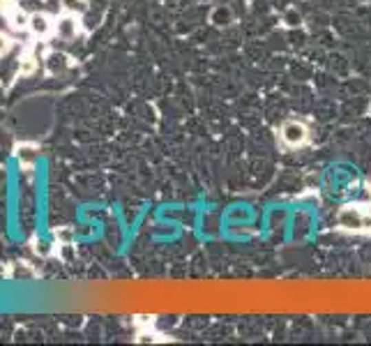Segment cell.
<instances>
[{
  "mask_svg": "<svg viewBox=\"0 0 371 346\" xmlns=\"http://www.w3.org/2000/svg\"><path fill=\"white\" fill-rule=\"evenodd\" d=\"M56 241L58 245H72V241H74V234H72V229H67V226H61V229H56Z\"/></svg>",
  "mask_w": 371,
  "mask_h": 346,
  "instance_id": "30bf717a",
  "label": "cell"
},
{
  "mask_svg": "<svg viewBox=\"0 0 371 346\" xmlns=\"http://www.w3.org/2000/svg\"><path fill=\"white\" fill-rule=\"evenodd\" d=\"M37 61L39 58L35 53H21V58H19V77H30L32 72L37 70Z\"/></svg>",
  "mask_w": 371,
  "mask_h": 346,
  "instance_id": "ba28073f",
  "label": "cell"
},
{
  "mask_svg": "<svg viewBox=\"0 0 371 346\" xmlns=\"http://www.w3.org/2000/svg\"><path fill=\"white\" fill-rule=\"evenodd\" d=\"M337 224L343 231H353V234H362V231H371V217L364 210V205H346L337 215Z\"/></svg>",
  "mask_w": 371,
  "mask_h": 346,
  "instance_id": "6da1fadb",
  "label": "cell"
},
{
  "mask_svg": "<svg viewBox=\"0 0 371 346\" xmlns=\"http://www.w3.org/2000/svg\"><path fill=\"white\" fill-rule=\"evenodd\" d=\"M63 5V12H67V14H76L81 17L85 10H88V0H61Z\"/></svg>",
  "mask_w": 371,
  "mask_h": 346,
  "instance_id": "9c48e42d",
  "label": "cell"
},
{
  "mask_svg": "<svg viewBox=\"0 0 371 346\" xmlns=\"http://www.w3.org/2000/svg\"><path fill=\"white\" fill-rule=\"evenodd\" d=\"M53 35L61 39V42H74L81 35V21H78V17L67 14V12L63 17H58L53 21Z\"/></svg>",
  "mask_w": 371,
  "mask_h": 346,
  "instance_id": "3957f363",
  "label": "cell"
},
{
  "mask_svg": "<svg viewBox=\"0 0 371 346\" xmlns=\"http://www.w3.org/2000/svg\"><path fill=\"white\" fill-rule=\"evenodd\" d=\"M53 21H56V19H51L49 14H44V12H35V14H30L28 19V30L32 32V37L44 39L53 35Z\"/></svg>",
  "mask_w": 371,
  "mask_h": 346,
  "instance_id": "5b68a950",
  "label": "cell"
},
{
  "mask_svg": "<svg viewBox=\"0 0 371 346\" xmlns=\"http://www.w3.org/2000/svg\"><path fill=\"white\" fill-rule=\"evenodd\" d=\"M279 139L284 145H288V148H300V145L309 141V130H307V125L300 121H288L282 125Z\"/></svg>",
  "mask_w": 371,
  "mask_h": 346,
  "instance_id": "7a4b0ae2",
  "label": "cell"
},
{
  "mask_svg": "<svg viewBox=\"0 0 371 346\" xmlns=\"http://www.w3.org/2000/svg\"><path fill=\"white\" fill-rule=\"evenodd\" d=\"M10 46H12V42H10V37L5 35V32H0V58L5 56V53L10 51Z\"/></svg>",
  "mask_w": 371,
  "mask_h": 346,
  "instance_id": "4fadbf2b",
  "label": "cell"
},
{
  "mask_svg": "<svg viewBox=\"0 0 371 346\" xmlns=\"http://www.w3.org/2000/svg\"><path fill=\"white\" fill-rule=\"evenodd\" d=\"M229 19H231V10H215V14H212V23H217V26H226L229 23Z\"/></svg>",
  "mask_w": 371,
  "mask_h": 346,
  "instance_id": "8fae6325",
  "label": "cell"
},
{
  "mask_svg": "<svg viewBox=\"0 0 371 346\" xmlns=\"http://www.w3.org/2000/svg\"><path fill=\"white\" fill-rule=\"evenodd\" d=\"M0 14L10 21L14 30H25L28 28V14L21 10V5H17L14 0H0Z\"/></svg>",
  "mask_w": 371,
  "mask_h": 346,
  "instance_id": "277c9868",
  "label": "cell"
},
{
  "mask_svg": "<svg viewBox=\"0 0 371 346\" xmlns=\"http://www.w3.org/2000/svg\"><path fill=\"white\" fill-rule=\"evenodd\" d=\"M364 210H367V212H369V217H371V203H367V205H364Z\"/></svg>",
  "mask_w": 371,
  "mask_h": 346,
  "instance_id": "5bb4252c",
  "label": "cell"
},
{
  "mask_svg": "<svg viewBox=\"0 0 371 346\" xmlns=\"http://www.w3.org/2000/svg\"><path fill=\"white\" fill-rule=\"evenodd\" d=\"M37 152H39V148H37L35 143H19L17 148H14V155H17L19 164H21L23 169H30V166L35 164Z\"/></svg>",
  "mask_w": 371,
  "mask_h": 346,
  "instance_id": "52a82bcc",
  "label": "cell"
},
{
  "mask_svg": "<svg viewBox=\"0 0 371 346\" xmlns=\"http://www.w3.org/2000/svg\"><path fill=\"white\" fill-rule=\"evenodd\" d=\"M12 277H32L35 272H32L28 265H21V263H14V270L10 272Z\"/></svg>",
  "mask_w": 371,
  "mask_h": 346,
  "instance_id": "7c38bea8",
  "label": "cell"
},
{
  "mask_svg": "<svg viewBox=\"0 0 371 346\" xmlns=\"http://www.w3.org/2000/svg\"><path fill=\"white\" fill-rule=\"evenodd\" d=\"M70 58L65 56V53H61V51H49L44 56V68H46V72L49 74H53V77H58V74H65V72L70 70Z\"/></svg>",
  "mask_w": 371,
  "mask_h": 346,
  "instance_id": "8992f818",
  "label": "cell"
}]
</instances>
